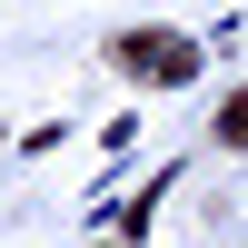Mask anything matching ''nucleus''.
<instances>
[{
	"label": "nucleus",
	"instance_id": "1",
	"mask_svg": "<svg viewBox=\"0 0 248 248\" xmlns=\"http://www.w3.org/2000/svg\"><path fill=\"white\" fill-rule=\"evenodd\" d=\"M119 70L179 90V79H199V40H179V30H119Z\"/></svg>",
	"mask_w": 248,
	"mask_h": 248
},
{
	"label": "nucleus",
	"instance_id": "2",
	"mask_svg": "<svg viewBox=\"0 0 248 248\" xmlns=\"http://www.w3.org/2000/svg\"><path fill=\"white\" fill-rule=\"evenodd\" d=\"M218 139H229V149H248V90L229 99V109H218Z\"/></svg>",
	"mask_w": 248,
	"mask_h": 248
}]
</instances>
